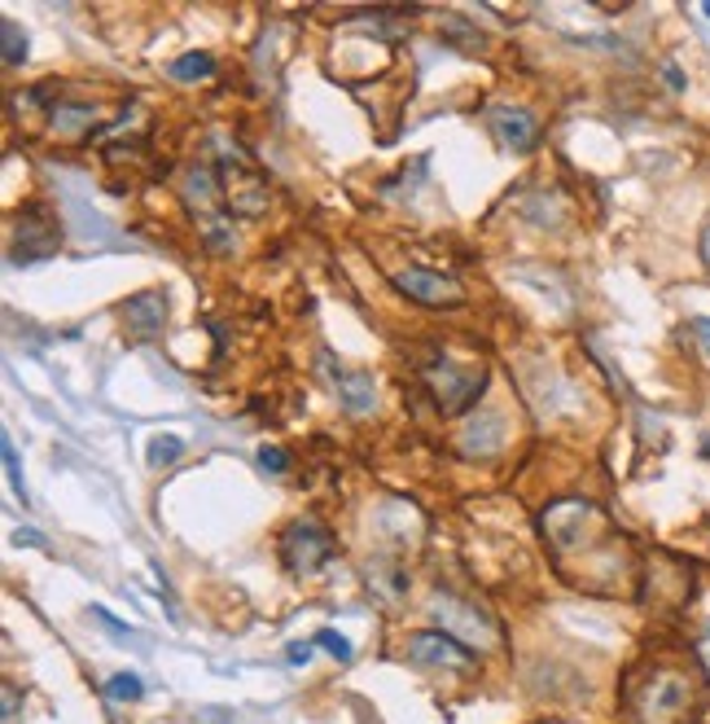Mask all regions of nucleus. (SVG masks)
I'll use <instances>...</instances> for the list:
<instances>
[{
    "instance_id": "obj_1",
    "label": "nucleus",
    "mask_w": 710,
    "mask_h": 724,
    "mask_svg": "<svg viewBox=\"0 0 710 724\" xmlns=\"http://www.w3.org/2000/svg\"><path fill=\"white\" fill-rule=\"evenodd\" d=\"M330 558H334V536L321 523L299 518V523L285 527V536H281V562H285L290 576H303L307 580V576L325 571Z\"/></svg>"
},
{
    "instance_id": "obj_2",
    "label": "nucleus",
    "mask_w": 710,
    "mask_h": 724,
    "mask_svg": "<svg viewBox=\"0 0 710 724\" xmlns=\"http://www.w3.org/2000/svg\"><path fill=\"white\" fill-rule=\"evenodd\" d=\"M689 703H693L689 676H680V672H654L649 685L636 699V716H640V724H676L685 721Z\"/></svg>"
},
{
    "instance_id": "obj_3",
    "label": "nucleus",
    "mask_w": 710,
    "mask_h": 724,
    "mask_svg": "<svg viewBox=\"0 0 710 724\" xmlns=\"http://www.w3.org/2000/svg\"><path fill=\"white\" fill-rule=\"evenodd\" d=\"M482 382H487V373H473V369H461V364H452V361H439L426 369V386H430L435 404H439L448 417L470 413L473 404L482 400Z\"/></svg>"
},
{
    "instance_id": "obj_4",
    "label": "nucleus",
    "mask_w": 710,
    "mask_h": 724,
    "mask_svg": "<svg viewBox=\"0 0 710 724\" xmlns=\"http://www.w3.org/2000/svg\"><path fill=\"white\" fill-rule=\"evenodd\" d=\"M390 286H395L404 299L421 303V308H461V303H466L461 281L448 277V272H435V268H399V272L390 277Z\"/></svg>"
},
{
    "instance_id": "obj_5",
    "label": "nucleus",
    "mask_w": 710,
    "mask_h": 724,
    "mask_svg": "<svg viewBox=\"0 0 710 724\" xmlns=\"http://www.w3.org/2000/svg\"><path fill=\"white\" fill-rule=\"evenodd\" d=\"M408 659L417 668H457V672H470L473 663H478V654H473L466 641H457L448 628H421V632H413L408 637Z\"/></svg>"
},
{
    "instance_id": "obj_6",
    "label": "nucleus",
    "mask_w": 710,
    "mask_h": 724,
    "mask_svg": "<svg viewBox=\"0 0 710 724\" xmlns=\"http://www.w3.org/2000/svg\"><path fill=\"white\" fill-rule=\"evenodd\" d=\"M220 172H225V176H220L225 203L233 207L237 216H246V220H250V216H263V211H268V180H263V176H259V172H254V167H250V163H246L237 149L225 158V167H220Z\"/></svg>"
},
{
    "instance_id": "obj_7",
    "label": "nucleus",
    "mask_w": 710,
    "mask_h": 724,
    "mask_svg": "<svg viewBox=\"0 0 710 724\" xmlns=\"http://www.w3.org/2000/svg\"><path fill=\"white\" fill-rule=\"evenodd\" d=\"M58 225H53V216L44 211V207H18V220H13V259H22V263H31V259H44V255H53L58 250Z\"/></svg>"
},
{
    "instance_id": "obj_8",
    "label": "nucleus",
    "mask_w": 710,
    "mask_h": 724,
    "mask_svg": "<svg viewBox=\"0 0 710 724\" xmlns=\"http://www.w3.org/2000/svg\"><path fill=\"white\" fill-rule=\"evenodd\" d=\"M118 317H123L127 339L154 343L163 334V325H167V299H163V290H136V294H127L118 303Z\"/></svg>"
},
{
    "instance_id": "obj_9",
    "label": "nucleus",
    "mask_w": 710,
    "mask_h": 724,
    "mask_svg": "<svg viewBox=\"0 0 710 724\" xmlns=\"http://www.w3.org/2000/svg\"><path fill=\"white\" fill-rule=\"evenodd\" d=\"M491 132H495V141H500L504 149H513V154H526V149H535V141H540V123H535V115H526V111H518V106H495V111H491Z\"/></svg>"
},
{
    "instance_id": "obj_10",
    "label": "nucleus",
    "mask_w": 710,
    "mask_h": 724,
    "mask_svg": "<svg viewBox=\"0 0 710 724\" xmlns=\"http://www.w3.org/2000/svg\"><path fill=\"white\" fill-rule=\"evenodd\" d=\"M504 435H509V426H504V417H500V413L470 417V422H466V431H461V453H470V457H491V453H500V448H504Z\"/></svg>"
},
{
    "instance_id": "obj_11",
    "label": "nucleus",
    "mask_w": 710,
    "mask_h": 724,
    "mask_svg": "<svg viewBox=\"0 0 710 724\" xmlns=\"http://www.w3.org/2000/svg\"><path fill=\"white\" fill-rule=\"evenodd\" d=\"M368 589L386 602H399L408 593V571L390 558H368Z\"/></svg>"
},
{
    "instance_id": "obj_12",
    "label": "nucleus",
    "mask_w": 710,
    "mask_h": 724,
    "mask_svg": "<svg viewBox=\"0 0 710 724\" xmlns=\"http://www.w3.org/2000/svg\"><path fill=\"white\" fill-rule=\"evenodd\" d=\"M338 400H343L347 413H364V408H373V373H364V369L343 373V369H338Z\"/></svg>"
},
{
    "instance_id": "obj_13",
    "label": "nucleus",
    "mask_w": 710,
    "mask_h": 724,
    "mask_svg": "<svg viewBox=\"0 0 710 724\" xmlns=\"http://www.w3.org/2000/svg\"><path fill=\"white\" fill-rule=\"evenodd\" d=\"M167 75H171L176 84H202V80L216 75V58H211V53H185V58H176V62L167 66Z\"/></svg>"
},
{
    "instance_id": "obj_14",
    "label": "nucleus",
    "mask_w": 710,
    "mask_h": 724,
    "mask_svg": "<svg viewBox=\"0 0 710 724\" xmlns=\"http://www.w3.org/2000/svg\"><path fill=\"white\" fill-rule=\"evenodd\" d=\"M145 457H149V470H167V466H176L185 457V439L180 435H154Z\"/></svg>"
},
{
    "instance_id": "obj_15",
    "label": "nucleus",
    "mask_w": 710,
    "mask_h": 724,
    "mask_svg": "<svg viewBox=\"0 0 710 724\" xmlns=\"http://www.w3.org/2000/svg\"><path fill=\"white\" fill-rule=\"evenodd\" d=\"M93 120H97V106H58V111H53V132L75 136L80 127H88Z\"/></svg>"
},
{
    "instance_id": "obj_16",
    "label": "nucleus",
    "mask_w": 710,
    "mask_h": 724,
    "mask_svg": "<svg viewBox=\"0 0 710 724\" xmlns=\"http://www.w3.org/2000/svg\"><path fill=\"white\" fill-rule=\"evenodd\" d=\"M140 694H145V685H140L136 672H118V676L106 681V699L111 703H140Z\"/></svg>"
},
{
    "instance_id": "obj_17",
    "label": "nucleus",
    "mask_w": 710,
    "mask_h": 724,
    "mask_svg": "<svg viewBox=\"0 0 710 724\" xmlns=\"http://www.w3.org/2000/svg\"><path fill=\"white\" fill-rule=\"evenodd\" d=\"M22 62H27V31H22L18 22L4 18V66L18 71Z\"/></svg>"
},
{
    "instance_id": "obj_18",
    "label": "nucleus",
    "mask_w": 710,
    "mask_h": 724,
    "mask_svg": "<svg viewBox=\"0 0 710 724\" xmlns=\"http://www.w3.org/2000/svg\"><path fill=\"white\" fill-rule=\"evenodd\" d=\"M316 645H321V650H330V654H334V659H343V663H352V659H355L352 641H347L343 632H334V628H321V632H316Z\"/></svg>"
},
{
    "instance_id": "obj_19",
    "label": "nucleus",
    "mask_w": 710,
    "mask_h": 724,
    "mask_svg": "<svg viewBox=\"0 0 710 724\" xmlns=\"http://www.w3.org/2000/svg\"><path fill=\"white\" fill-rule=\"evenodd\" d=\"M259 470H268V475H285L290 470V457H285V448H259Z\"/></svg>"
},
{
    "instance_id": "obj_20",
    "label": "nucleus",
    "mask_w": 710,
    "mask_h": 724,
    "mask_svg": "<svg viewBox=\"0 0 710 724\" xmlns=\"http://www.w3.org/2000/svg\"><path fill=\"white\" fill-rule=\"evenodd\" d=\"M4 470H9V483H13V496H18V500H27V483H22V470H18V453H13L9 435H4Z\"/></svg>"
},
{
    "instance_id": "obj_21",
    "label": "nucleus",
    "mask_w": 710,
    "mask_h": 724,
    "mask_svg": "<svg viewBox=\"0 0 710 724\" xmlns=\"http://www.w3.org/2000/svg\"><path fill=\"white\" fill-rule=\"evenodd\" d=\"M285 659H290L294 668H307V663H312V645H307V641H290V645H285Z\"/></svg>"
},
{
    "instance_id": "obj_22",
    "label": "nucleus",
    "mask_w": 710,
    "mask_h": 724,
    "mask_svg": "<svg viewBox=\"0 0 710 724\" xmlns=\"http://www.w3.org/2000/svg\"><path fill=\"white\" fill-rule=\"evenodd\" d=\"M662 71H667V84H671V89L680 93V89H685V75H680V66H676V62H667Z\"/></svg>"
},
{
    "instance_id": "obj_23",
    "label": "nucleus",
    "mask_w": 710,
    "mask_h": 724,
    "mask_svg": "<svg viewBox=\"0 0 710 724\" xmlns=\"http://www.w3.org/2000/svg\"><path fill=\"white\" fill-rule=\"evenodd\" d=\"M693 330H698V339H702V348H707V356H710V317H698Z\"/></svg>"
},
{
    "instance_id": "obj_24",
    "label": "nucleus",
    "mask_w": 710,
    "mask_h": 724,
    "mask_svg": "<svg viewBox=\"0 0 710 724\" xmlns=\"http://www.w3.org/2000/svg\"><path fill=\"white\" fill-rule=\"evenodd\" d=\"M13 712H18V690H13V685H4V721H9Z\"/></svg>"
},
{
    "instance_id": "obj_25",
    "label": "nucleus",
    "mask_w": 710,
    "mask_h": 724,
    "mask_svg": "<svg viewBox=\"0 0 710 724\" xmlns=\"http://www.w3.org/2000/svg\"><path fill=\"white\" fill-rule=\"evenodd\" d=\"M698 654H702V668L710 672V628L702 632V641H698Z\"/></svg>"
},
{
    "instance_id": "obj_26",
    "label": "nucleus",
    "mask_w": 710,
    "mask_h": 724,
    "mask_svg": "<svg viewBox=\"0 0 710 724\" xmlns=\"http://www.w3.org/2000/svg\"><path fill=\"white\" fill-rule=\"evenodd\" d=\"M702 263L710 268V225L702 229Z\"/></svg>"
},
{
    "instance_id": "obj_27",
    "label": "nucleus",
    "mask_w": 710,
    "mask_h": 724,
    "mask_svg": "<svg viewBox=\"0 0 710 724\" xmlns=\"http://www.w3.org/2000/svg\"><path fill=\"white\" fill-rule=\"evenodd\" d=\"M707 18H710V0H707Z\"/></svg>"
}]
</instances>
